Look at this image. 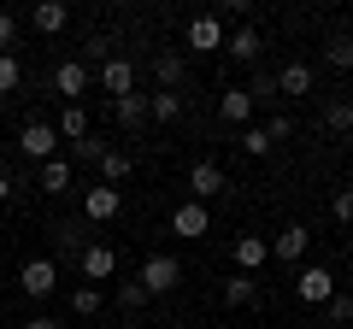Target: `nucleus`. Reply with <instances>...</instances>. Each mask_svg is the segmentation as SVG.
Masks as SVG:
<instances>
[{"instance_id":"nucleus-6","label":"nucleus","mask_w":353,"mask_h":329,"mask_svg":"<svg viewBox=\"0 0 353 329\" xmlns=\"http://www.w3.org/2000/svg\"><path fill=\"white\" fill-rule=\"evenodd\" d=\"M294 294H301L306 306H330V294H336V277H330L324 265H306L301 277H294Z\"/></svg>"},{"instance_id":"nucleus-12","label":"nucleus","mask_w":353,"mask_h":329,"mask_svg":"<svg viewBox=\"0 0 353 329\" xmlns=\"http://www.w3.org/2000/svg\"><path fill=\"white\" fill-rule=\"evenodd\" d=\"M230 253H236V265H241V277H253V270H259L265 259H271V241H259V235H241L236 247H230Z\"/></svg>"},{"instance_id":"nucleus-17","label":"nucleus","mask_w":353,"mask_h":329,"mask_svg":"<svg viewBox=\"0 0 353 329\" xmlns=\"http://www.w3.org/2000/svg\"><path fill=\"white\" fill-rule=\"evenodd\" d=\"M112 112H118L124 129H141L148 124V94H124V100H112Z\"/></svg>"},{"instance_id":"nucleus-30","label":"nucleus","mask_w":353,"mask_h":329,"mask_svg":"<svg viewBox=\"0 0 353 329\" xmlns=\"http://www.w3.org/2000/svg\"><path fill=\"white\" fill-rule=\"evenodd\" d=\"M141 300H148V288H141V282H118V306H124V312H136Z\"/></svg>"},{"instance_id":"nucleus-18","label":"nucleus","mask_w":353,"mask_h":329,"mask_svg":"<svg viewBox=\"0 0 353 329\" xmlns=\"http://www.w3.org/2000/svg\"><path fill=\"white\" fill-rule=\"evenodd\" d=\"M148 118L153 124H176V118H183V94H148Z\"/></svg>"},{"instance_id":"nucleus-9","label":"nucleus","mask_w":353,"mask_h":329,"mask_svg":"<svg viewBox=\"0 0 353 329\" xmlns=\"http://www.w3.org/2000/svg\"><path fill=\"white\" fill-rule=\"evenodd\" d=\"M171 229H176V235H189V241H201L206 229H212V217H206L201 200H183V206L171 212Z\"/></svg>"},{"instance_id":"nucleus-1","label":"nucleus","mask_w":353,"mask_h":329,"mask_svg":"<svg viewBox=\"0 0 353 329\" xmlns=\"http://www.w3.org/2000/svg\"><path fill=\"white\" fill-rule=\"evenodd\" d=\"M18 147H24L36 164H48V159H59V129L36 118V124H24V129H18Z\"/></svg>"},{"instance_id":"nucleus-16","label":"nucleus","mask_w":353,"mask_h":329,"mask_svg":"<svg viewBox=\"0 0 353 329\" xmlns=\"http://www.w3.org/2000/svg\"><path fill=\"white\" fill-rule=\"evenodd\" d=\"M248 112H253V94L248 89H224V94H218V118H224V124H248Z\"/></svg>"},{"instance_id":"nucleus-4","label":"nucleus","mask_w":353,"mask_h":329,"mask_svg":"<svg viewBox=\"0 0 353 329\" xmlns=\"http://www.w3.org/2000/svg\"><path fill=\"white\" fill-rule=\"evenodd\" d=\"M176 277H183V265H176L171 253H153L148 265H141V277H136V282H141L148 294H171V288H176Z\"/></svg>"},{"instance_id":"nucleus-19","label":"nucleus","mask_w":353,"mask_h":329,"mask_svg":"<svg viewBox=\"0 0 353 329\" xmlns=\"http://www.w3.org/2000/svg\"><path fill=\"white\" fill-rule=\"evenodd\" d=\"M88 224H59L53 235H59V259H83V247H88V235H83Z\"/></svg>"},{"instance_id":"nucleus-40","label":"nucleus","mask_w":353,"mask_h":329,"mask_svg":"<svg viewBox=\"0 0 353 329\" xmlns=\"http://www.w3.org/2000/svg\"><path fill=\"white\" fill-rule=\"evenodd\" d=\"M301 329H318V323H301Z\"/></svg>"},{"instance_id":"nucleus-35","label":"nucleus","mask_w":353,"mask_h":329,"mask_svg":"<svg viewBox=\"0 0 353 329\" xmlns=\"http://www.w3.org/2000/svg\"><path fill=\"white\" fill-rule=\"evenodd\" d=\"M12 41H18V18L0 12V53H12Z\"/></svg>"},{"instance_id":"nucleus-14","label":"nucleus","mask_w":353,"mask_h":329,"mask_svg":"<svg viewBox=\"0 0 353 329\" xmlns=\"http://www.w3.org/2000/svg\"><path fill=\"white\" fill-rule=\"evenodd\" d=\"M30 18H36V30H41V36H59V30L71 24V6H65V0H41V6H36Z\"/></svg>"},{"instance_id":"nucleus-28","label":"nucleus","mask_w":353,"mask_h":329,"mask_svg":"<svg viewBox=\"0 0 353 329\" xmlns=\"http://www.w3.org/2000/svg\"><path fill=\"white\" fill-rule=\"evenodd\" d=\"M71 153H77V159H83V164H101V159H106V141L83 136V141H71Z\"/></svg>"},{"instance_id":"nucleus-33","label":"nucleus","mask_w":353,"mask_h":329,"mask_svg":"<svg viewBox=\"0 0 353 329\" xmlns=\"http://www.w3.org/2000/svg\"><path fill=\"white\" fill-rule=\"evenodd\" d=\"M330 317H336V323H347V317H353V294H330Z\"/></svg>"},{"instance_id":"nucleus-11","label":"nucleus","mask_w":353,"mask_h":329,"mask_svg":"<svg viewBox=\"0 0 353 329\" xmlns=\"http://www.w3.org/2000/svg\"><path fill=\"white\" fill-rule=\"evenodd\" d=\"M189 189H194V200H212V194H224V164H212V159H201V164H194V171H189Z\"/></svg>"},{"instance_id":"nucleus-32","label":"nucleus","mask_w":353,"mask_h":329,"mask_svg":"<svg viewBox=\"0 0 353 329\" xmlns=\"http://www.w3.org/2000/svg\"><path fill=\"white\" fill-rule=\"evenodd\" d=\"M324 124H330V129H353V106H347V100H336V106L324 112Z\"/></svg>"},{"instance_id":"nucleus-7","label":"nucleus","mask_w":353,"mask_h":329,"mask_svg":"<svg viewBox=\"0 0 353 329\" xmlns=\"http://www.w3.org/2000/svg\"><path fill=\"white\" fill-rule=\"evenodd\" d=\"M306 247H312V229H306V224H289V229H277V241H271V259L294 265V259H306Z\"/></svg>"},{"instance_id":"nucleus-21","label":"nucleus","mask_w":353,"mask_h":329,"mask_svg":"<svg viewBox=\"0 0 353 329\" xmlns=\"http://www.w3.org/2000/svg\"><path fill=\"white\" fill-rule=\"evenodd\" d=\"M41 189H48V194L71 189V159H48V164H41Z\"/></svg>"},{"instance_id":"nucleus-20","label":"nucleus","mask_w":353,"mask_h":329,"mask_svg":"<svg viewBox=\"0 0 353 329\" xmlns=\"http://www.w3.org/2000/svg\"><path fill=\"white\" fill-rule=\"evenodd\" d=\"M324 65L330 71H353V36H330L324 41Z\"/></svg>"},{"instance_id":"nucleus-34","label":"nucleus","mask_w":353,"mask_h":329,"mask_svg":"<svg viewBox=\"0 0 353 329\" xmlns=\"http://www.w3.org/2000/svg\"><path fill=\"white\" fill-rule=\"evenodd\" d=\"M330 212H336V224H353V189H341L336 200H330Z\"/></svg>"},{"instance_id":"nucleus-13","label":"nucleus","mask_w":353,"mask_h":329,"mask_svg":"<svg viewBox=\"0 0 353 329\" xmlns=\"http://www.w3.org/2000/svg\"><path fill=\"white\" fill-rule=\"evenodd\" d=\"M189 47H201V53H212V47H224V30H218V18H212V12H201V18H189Z\"/></svg>"},{"instance_id":"nucleus-15","label":"nucleus","mask_w":353,"mask_h":329,"mask_svg":"<svg viewBox=\"0 0 353 329\" xmlns=\"http://www.w3.org/2000/svg\"><path fill=\"white\" fill-rule=\"evenodd\" d=\"M277 89H283V94H312V65H306V59H289V65L277 71Z\"/></svg>"},{"instance_id":"nucleus-24","label":"nucleus","mask_w":353,"mask_h":329,"mask_svg":"<svg viewBox=\"0 0 353 329\" xmlns=\"http://www.w3.org/2000/svg\"><path fill=\"white\" fill-rule=\"evenodd\" d=\"M53 129H59L65 141H83V136H88V112H83V106H65V112H59V124H53Z\"/></svg>"},{"instance_id":"nucleus-41","label":"nucleus","mask_w":353,"mask_h":329,"mask_svg":"<svg viewBox=\"0 0 353 329\" xmlns=\"http://www.w3.org/2000/svg\"><path fill=\"white\" fill-rule=\"evenodd\" d=\"M0 265H6V259H0Z\"/></svg>"},{"instance_id":"nucleus-39","label":"nucleus","mask_w":353,"mask_h":329,"mask_svg":"<svg viewBox=\"0 0 353 329\" xmlns=\"http://www.w3.org/2000/svg\"><path fill=\"white\" fill-rule=\"evenodd\" d=\"M24 329H59V323H53V317H30Z\"/></svg>"},{"instance_id":"nucleus-27","label":"nucleus","mask_w":353,"mask_h":329,"mask_svg":"<svg viewBox=\"0 0 353 329\" xmlns=\"http://www.w3.org/2000/svg\"><path fill=\"white\" fill-rule=\"evenodd\" d=\"M253 300V277H230L224 282V306H248Z\"/></svg>"},{"instance_id":"nucleus-25","label":"nucleus","mask_w":353,"mask_h":329,"mask_svg":"<svg viewBox=\"0 0 353 329\" xmlns=\"http://www.w3.org/2000/svg\"><path fill=\"white\" fill-rule=\"evenodd\" d=\"M124 177H130V153H112V147H106V159H101V182H106V189H118Z\"/></svg>"},{"instance_id":"nucleus-23","label":"nucleus","mask_w":353,"mask_h":329,"mask_svg":"<svg viewBox=\"0 0 353 329\" xmlns=\"http://www.w3.org/2000/svg\"><path fill=\"white\" fill-rule=\"evenodd\" d=\"M153 76H159L165 94H176V83H183V59H176V53H159V59H153Z\"/></svg>"},{"instance_id":"nucleus-2","label":"nucleus","mask_w":353,"mask_h":329,"mask_svg":"<svg viewBox=\"0 0 353 329\" xmlns=\"http://www.w3.org/2000/svg\"><path fill=\"white\" fill-rule=\"evenodd\" d=\"M118 212H124V194L106 189V182H94V189L83 194V224H112Z\"/></svg>"},{"instance_id":"nucleus-3","label":"nucleus","mask_w":353,"mask_h":329,"mask_svg":"<svg viewBox=\"0 0 353 329\" xmlns=\"http://www.w3.org/2000/svg\"><path fill=\"white\" fill-rule=\"evenodd\" d=\"M18 288H24L30 300H48V294L59 288V265H53V259H30V265L18 270Z\"/></svg>"},{"instance_id":"nucleus-8","label":"nucleus","mask_w":353,"mask_h":329,"mask_svg":"<svg viewBox=\"0 0 353 329\" xmlns=\"http://www.w3.org/2000/svg\"><path fill=\"white\" fill-rule=\"evenodd\" d=\"M101 89L112 94V100H124V94H136V65H130V59H118V53H112V59L101 65Z\"/></svg>"},{"instance_id":"nucleus-5","label":"nucleus","mask_w":353,"mask_h":329,"mask_svg":"<svg viewBox=\"0 0 353 329\" xmlns=\"http://www.w3.org/2000/svg\"><path fill=\"white\" fill-rule=\"evenodd\" d=\"M77 270H83L88 282H112V277H118V253L106 247V241H88L83 259H77Z\"/></svg>"},{"instance_id":"nucleus-36","label":"nucleus","mask_w":353,"mask_h":329,"mask_svg":"<svg viewBox=\"0 0 353 329\" xmlns=\"http://www.w3.org/2000/svg\"><path fill=\"white\" fill-rule=\"evenodd\" d=\"M253 106H259V100H271V94H277V76H253Z\"/></svg>"},{"instance_id":"nucleus-37","label":"nucleus","mask_w":353,"mask_h":329,"mask_svg":"<svg viewBox=\"0 0 353 329\" xmlns=\"http://www.w3.org/2000/svg\"><path fill=\"white\" fill-rule=\"evenodd\" d=\"M289 129H294L289 118H271V129H265V136H271V147H277V141H289Z\"/></svg>"},{"instance_id":"nucleus-26","label":"nucleus","mask_w":353,"mask_h":329,"mask_svg":"<svg viewBox=\"0 0 353 329\" xmlns=\"http://www.w3.org/2000/svg\"><path fill=\"white\" fill-rule=\"evenodd\" d=\"M71 312H77V317H94V312H101V288H94V282L77 288V294H71Z\"/></svg>"},{"instance_id":"nucleus-29","label":"nucleus","mask_w":353,"mask_h":329,"mask_svg":"<svg viewBox=\"0 0 353 329\" xmlns=\"http://www.w3.org/2000/svg\"><path fill=\"white\" fill-rule=\"evenodd\" d=\"M18 76H24V71H18V53H0V94H12Z\"/></svg>"},{"instance_id":"nucleus-22","label":"nucleus","mask_w":353,"mask_h":329,"mask_svg":"<svg viewBox=\"0 0 353 329\" xmlns=\"http://www.w3.org/2000/svg\"><path fill=\"white\" fill-rule=\"evenodd\" d=\"M224 53H230V59H259V30H236V36H230L224 41Z\"/></svg>"},{"instance_id":"nucleus-10","label":"nucleus","mask_w":353,"mask_h":329,"mask_svg":"<svg viewBox=\"0 0 353 329\" xmlns=\"http://www.w3.org/2000/svg\"><path fill=\"white\" fill-rule=\"evenodd\" d=\"M83 89H88V65L83 59H59V71H53V94H65V100L77 106Z\"/></svg>"},{"instance_id":"nucleus-31","label":"nucleus","mask_w":353,"mask_h":329,"mask_svg":"<svg viewBox=\"0 0 353 329\" xmlns=\"http://www.w3.org/2000/svg\"><path fill=\"white\" fill-rule=\"evenodd\" d=\"M241 153H253V159H265V153H271V136H265V129H248V136H241Z\"/></svg>"},{"instance_id":"nucleus-38","label":"nucleus","mask_w":353,"mask_h":329,"mask_svg":"<svg viewBox=\"0 0 353 329\" xmlns=\"http://www.w3.org/2000/svg\"><path fill=\"white\" fill-rule=\"evenodd\" d=\"M12 200V177H6V171H0V206Z\"/></svg>"}]
</instances>
